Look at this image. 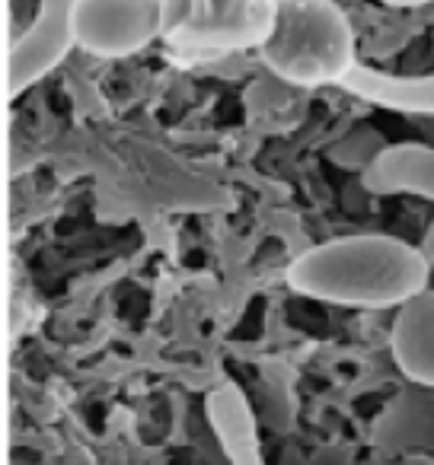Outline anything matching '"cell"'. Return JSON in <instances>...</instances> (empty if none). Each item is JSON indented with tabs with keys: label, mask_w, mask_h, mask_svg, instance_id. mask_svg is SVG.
<instances>
[{
	"label": "cell",
	"mask_w": 434,
	"mask_h": 465,
	"mask_svg": "<svg viewBox=\"0 0 434 465\" xmlns=\"http://www.w3.org/2000/svg\"><path fill=\"white\" fill-rule=\"evenodd\" d=\"M4 99L7 96H4V67H0V103H4Z\"/></svg>",
	"instance_id": "4fadbf2b"
},
{
	"label": "cell",
	"mask_w": 434,
	"mask_h": 465,
	"mask_svg": "<svg viewBox=\"0 0 434 465\" xmlns=\"http://www.w3.org/2000/svg\"><path fill=\"white\" fill-rule=\"evenodd\" d=\"M0 39H4V33H0Z\"/></svg>",
	"instance_id": "5bb4252c"
},
{
	"label": "cell",
	"mask_w": 434,
	"mask_h": 465,
	"mask_svg": "<svg viewBox=\"0 0 434 465\" xmlns=\"http://www.w3.org/2000/svg\"><path fill=\"white\" fill-rule=\"evenodd\" d=\"M71 33L93 58H131L163 35V0H71Z\"/></svg>",
	"instance_id": "277c9868"
},
{
	"label": "cell",
	"mask_w": 434,
	"mask_h": 465,
	"mask_svg": "<svg viewBox=\"0 0 434 465\" xmlns=\"http://www.w3.org/2000/svg\"><path fill=\"white\" fill-rule=\"evenodd\" d=\"M275 0H163V35L179 52H259Z\"/></svg>",
	"instance_id": "3957f363"
},
{
	"label": "cell",
	"mask_w": 434,
	"mask_h": 465,
	"mask_svg": "<svg viewBox=\"0 0 434 465\" xmlns=\"http://www.w3.org/2000/svg\"><path fill=\"white\" fill-rule=\"evenodd\" d=\"M259 58L288 86H342L358 61V39L336 0H275V23Z\"/></svg>",
	"instance_id": "7a4b0ae2"
},
{
	"label": "cell",
	"mask_w": 434,
	"mask_h": 465,
	"mask_svg": "<svg viewBox=\"0 0 434 465\" xmlns=\"http://www.w3.org/2000/svg\"><path fill=\"white\" fill-rule=\"evenodd\" d=\"M342 90L387 112L434 118V77H399V74L355 64L342 80Z\"/></svg>",
	"instance_id": "9c48e42d"
},
{
	"label": "cell",
	"mask_w": 434,
	"mask_h": 465,
	"mask_svg": "<svg viewBox=\"0 0 434 465\" xmlns=\"http://www.w3.org/2000/svg\"><path fill=\"white\" fill-rule=\"evenodd\" d=\"M294 293L351 310L399 306L431 281L419 246L389 232H351L294 255L285 272Z\"/></svg>",
	"instance_id": "6da1fadb"
},
{
	"label": "cell",
	"mask_w": 434,
	"mask_h": 465,
	"mask_svg": "<svg viewBox=\"0 0 434 465\" xmlns=\"http://www.w3.org/2000/svg\"><path fill=\"white\" fill-rule=\"evenodd\" d=\"M361 182L370 194L393 198V194H412V198L434 201V147L428 143H389L383 147Z\"/></svg>",
	"instance_id": "ba28073f"
},
{
	"label": "cell",
	"mask_w": 434,
	"mask_h": 465,
	"mask_svg": "<svg viewBox=\"0 0 434 465\" xmlns=\"http://www.w3.org/2000/svg\"><path fill=\"white\" fill-rule=\"evenodd\" d=\"M205 418L211 424V433L217 437L227 465H268L259 443L253 405L240 386L221 382L217 389H211L205 399Z\"/></svg>",
	"instance_id": "52a82bcc"
},
{
	"label": "cell",
	"mask_w": 434,
	"mask_h": 465,
	"mask_svg": "<svg viewBox=\"0 0 434 465\" xmlns=\"http://www.w3.org/2000/svg\"><path fill=\"white\" fill-rule=\"evenodd\" d=\"M71 0H39L33 20L10 42L4 58V96L16 99L45 80L71 54Z\"/></svg>",
	"instance_id": "5b68a950"
},
{
	"label": "cell",
	"mask_w": 434,
	"mask_h": 465,
	"mask_svg": "<svg viewBox=\"0 0 434 465\" xmlns=\"http://www.w3.org/2000/svg\"><path fill=\"white\" fill-rule=\"evenodd\" d=\"M421 255L428 259V265H431V272H434V217H431V223H428V230H425V236H421Z\"/></svg>",
	"instance_id": "8fae6325"
},
{
	"label": "cell",
	"mask_w": 434,
	"mask_h": 465,
	"mask_svg": "<svg viewBox=\"0 0 434 465\" xmlns=\"http://www.w3.org/2000/svg\"><path fill=\"white\" fill-rule=\"evenodd\" d=\"M389 354L409 382L434 389V291L425 287L396 306L389 325Z\"/></svg>",
	"instance_id": "8992f818"
},
{
	"label": "cell",
	"mask_w": 434,
	"mask_h": 465,
	"mask_svg": "<svg viewBox=\"0 0 434 465\" xmlns=\"http://www.w3.org/2000/svg\"><path fill=\"white\" fill-rule=\"evenodd\" d=\"M0 465H10V440H7V411L0 405Z\"/></svg>",
	"instance_id": "30bf717a"
},
{
	"label": "cell",
	"mask_w": 434,
	"mask_h": 465,
	"mask_svg": "<svg viewBox=\"0 0 434 465\" xmlns=\"http://www.w3.org/2000/svg\"><path fill=\"white\" fill-rule=\"evenodd\" d=\"M380 4H387V7H393V10H419V7L434 4V0H380Z\"/></svg>",
	"instance_id": "7c38bea8"
}]
</instances>
